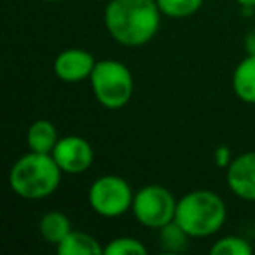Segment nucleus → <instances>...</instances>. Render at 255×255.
<instances>
[{"label":"nucleus","mask_w":255,"mask_h":255,"mask_svg":"<svg viewBox=\"0 0 255 255\" xmlns=\"http://www.w3.org/2000/svg\"><path fill=\"white\" fill-rule=\"evenodd\" d=\"M161 14L154 0H110L103 21L109 35L126 47H140L156 37Z\"/></svg>","instance_id":"f257e3e1"},{"label":"nucleus","mask_w":255,"mask_h":255,"mask_svg":"<svg viewBox=\"0 0 255 255\" xmlns=\"http://www.w3.org/2000/svg\"><path fill=\"white\" fill-rule=\"evenodd\" d=\"M61 168L51 154L33 152L21 156L9 171V185L23 199H42L56 192L61 182Z\"/></svg>","instance_id":"f03ea898"},{"label":"nucleus","mask_w":255,"mask_h":255,"mask_svg":"<svg viewBox=\"0 0 255 255\" xmlns=\"http://www.w3.org/2000/svg\"><path fill=\"white\" fill-rule=\"evenodd\" d=\"M227 219L224 199L217 192L192 191L177 203L175 222L191 238H206L219 233Z\"/></svg>","instance_id":"7ed1b4c3"},{"label":"nucleus","mask_w":255,"mask_h":255,"mask_svg":"<svg viewBox=\"0 0 255 255\" xmlns=\"http://www.w3.org/2000/svg\"><path fill=\"white\" fill-rule=\"evenodd\" d=\"M89 82L95 98L100 105L109 110H119L126 107L135 88L131 70L117 60L96 61Z\"/></svg>","instance_id":"20e7f679"},{"label":"nucleus","mask_w":255,"mask_h":255,"mask_svg":"<svg viewBox=\"0 0 255 255\" xmlns=\"http://www.w3.org/2000/svg\"><path fill=\"white\" fill-rule=\"evenodd\" d=\"M131 185L123 177L117 175H103L91 184L88 192V201L93 212L103 219H117L123 217L133 206Z\"/></svg>","instance_id":"39448f33"},{"label":"nucleus","mask_w":255,"mask_h":255,"mask_svg":"<svg viewBox=\"0 0 255 255\" xmlns=\"http://www.w3.org/2000/svg\"><path fill=\"white\" fill-rule=\"evenodd\" d=\"M177 203L178 199H175V196L166 187L159 184H149L135 194L131 212L142 226L161 229L175 220Z\"/></svg>","instance_id":"423d86ee"},{"label":"nucleus","mask_w":255,"mask_h":255,"mask_svg":"<svg viewBox=\"0 0 255 255\" xmlns=\"http://www.w3.org/2000/svg\"><path fill=\"white\" fill-rule=\"evenodd\" d=\"M51 156L54 157L61 171L68 175H81L88 171L95 159L91 143L77 135L63 136L58 140Z\"/></svg>","instance_id":"0eeeda50"},{"label":"nucleus","mask_w":255,"mask_h":255,"mask_svg":"<svg viewBox=\"0 0 255 255\" xmlns=\"http://www.w3.org/2000/svg\"><path fill=\"white\" fill-rule=\"evenodd\" d=\"M226 178L234 196L245 201H255V150L234 157L227 166Z\"/></svg>","instance_id":"6e6552de"},{"label":"nucleus","mask_w":255,"mask_h":255,"mask_svg":"<svg viewBox=\"0 0 255 255\" xmlns=\"http://www.w3.org/2000/svg\"><path fill=\"white\" fill-rule=\"evenodd\" d=\"M96 60L91 53L72 47L60 53L54 60V74L63 82H81L91 77Z\"/></svg>","instance_id":"1a4fd4ad"},{"label":"nucleus","mask_w":255,"mask_h":255,"mask_svg":"<svg viewBox=\"0 0 255 255\" xmlns=\"http://www.w3.org/2000/svg\"><path fill=\"white\" fill-rule=\"evenodd\" d=\"M233 89L236 96L245 103L255 105V56L247 54L238 63L233 74Z\"/></svg>","instance_id":"9d476101"},{"label":"nucleus","mask_w":255,"mask_h":255,"mask_svg":"<svg viewBox=\"0 0 255 255\" xmlns=\"http://www.w3.org/2000/svg\"><path fill=\"white\" fill-rule=\"evenodd\" d=\"M58 140H60V136H58L56 126L46 119L35 121L28 128V133H26V143H28L30 150H33V152L51 154L54 147H56Z\"/></svg>","instance_id":"9b49d317"},{"label":"nucleus","mask_w":255,"mask_h":255,"mask_svg":"<svg viewBox=\"0 0 255 255\" xmlns=\"http://www.w3.org/2000/svg\"><path fill=\"white\" fill-rule=\"evenodd\" d=\"M56 250L60 255H102L103 248L100 247L98 240L88 233L74 231L65 236L60 245H56Z\"/></svg>","instance_id":"f8f14e48"},{"label":"nucleus","mask_w":255,"mask_h":255,"mask_svg":"<svg viewBox=\"0 0 255 255\" xmlns=\"http://www.w3.org/2000/svg\"><path fill=\"white\" fill-rule=\"evenodd\" d=\"M70 231V219L63 212H58V210H51V212L44 213L42 219L39 220L40 236L51 245H60Z\"/></svg>","instance_id":"ddd939ff"},{"label":"nucleus","mask_w":255,"mask_h":255,"mask_svg":"<svg viewBox=\"0 0 255 255\" xmlns=\"http://www.w3.org/2000/svg\"><path fill=\"white\" fill-rule=\"evenodd\" d=\"M189 234L177 222H170L159 229V245L164 254H178L187 247Z\"/></svg>","instance_id":"4468645a"},{"label":"nucleus","mask_w":255,"mask_h":255,"mask_svg":"<svg viewBox=\"0 0 255 255\" xmlns=\"http://www.w3.org/2000/svg\"><path fill=\"white\" fill-rule=\"evenodd\" d=\"M205 0H156L157 7L164 16L173 19L189 18L201 9Z\"/></svg>","instance_id":"2eb2a0df"},{"label":"nucleus","mask_w":255,"mask_h":255,"mask_svg":"<svg viewBox=\"0 0 255 255\" xmlns=\"http://www.w3.org/2000/svg\"><path fill=\"white\" fill-rule=\"evenodd\" d=\"M103 255H147L145 245L131 236L114 238L103 248Z\"/></svg>","instance_id":"dca6fc26"},{"label":"nucleus","mask_w":255,"mask_h":255,"mask_svg":"<svg viewBox=\"0 0 255 255\" xmlns=\"http://www.w3.org/2000/svg\"><path fill=\"white\" fill-rule=\"evenodd\" d=\"M252 252H254L252 245L240 236H224L210 248L212 255H250Z\"/></svg>","instance_id":"f3484780"},{"label":"nucleus","mask_w":255,"mask_h":255,"mask_svg":"<svg viewBox=\"0 0 255 255\" xmlns=\"http://www.w3.org/2000/svg\"><path fill=\"white\" fill-rule=\"evenodd\" d=\"M231 150H229V147H219L217 149V152H215V163H217V166H220V168H224V166H229L231 164Z\"/></svg>","instance_id":"a211bd4d"},{"label":"nucleus","mask_w":255,"mask_h":255,"mask_svg":"<svg viewBox=\"0 0 255 255\" xmlns=\"http://www.w3.org/2000/svg\"><path fill=\"white\" fill-rule=\"evenodd\" d=\"M245 51H247V54H254L255 56V30H250L245 35Z\"/></svg>","instance_id":"6ab92c4d"},{"label":"nucleus","mask_w":255,"mask_h":255,"mask_svg":"<svg viewBox=\"0 0 255 255\" xmlns=\"http://www.w3.org/2000/svg\"><path fill=\"white\" fill-rule=\"evenodd\" d=\"M238 4L243 7V5H252V7H255V0H236Z\"/></svg>","instance_id":"aec40b11"},{"label":"nucleus","mask_w":255,"mask_h":255,"mask_svg":"<svg viewBox=\"0 0 255 255\" xmlns=\"http://www.w3.org/2000/svg\"><path fill=\"white\" fill-rule=\"evenodd\" d=\"M44 2H58V0H44Z\"/></svg>","instance_id":"412c9836"},{"label":"nucleus","mask_w":255,"mask_h":255,"mask_svg":"<svg viewBox=\"0 0 255 255\" xmlns=\"http://www.w3.org/2000/svg\"><path fill=\"white\" fill-rule=\"evenodd\" d=\"M154 2H156V0H154Z\"/></svg>","instance_id":"4be33fe9"}]
</instances>
